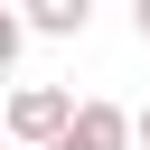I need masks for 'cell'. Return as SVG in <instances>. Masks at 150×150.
<instances>
[{"label": "cell", "mask_w": 150, "mask_h": 150, "mask_svg": "<svg viewBox=\"0 0 150 150\" xmlns=\"http://www.w3.org/2000/svg\"><path fill=\"white\" fill-rule=\"evenodd\" d=\"M75 94L66 84H9V141H28V150H56L66 131H75Z\"/></svg>", "instance_id": "cell-1"}, {"label": "cell", "mask_w": 150, "mask_h": 150, "mask_svg": "<svg viewBox=\"0 0 150 150\" xmlns=\"http://www.w3.org/2000/svg\"><path fill=\"white\" fill-rule=\"evenodd\" d=\"M131 141H141V112H122V103L84 94V112H75V131H66L56 150H131Z\"/></svg>", "instance_id": "cell-2"}, {"label": "cell", "mask_w": 150, "mask_h": 150, "mask_svg": "<svg viewBox=\"0 0 150 150\" xmlns=\"http://www.w3.org/2000/svg\"><path fill=\"white\" fill-rule=\"evenodd\" d=\"M19 19H28L38 38H84V28H94V0H19Z\"/></svg>", "instance_id": "cell-3"}, {"label": "cell", "mask_w": 150, "mask_h": 150, "mask_svg": "<svg viewBox=\"0 0 150 150\" xmlns=\"http://www.w3.org/2000/svg\"><path fill=\"white\" fill-rule=\"evenodd\" d=\"M28 38H38V28H28V19H19V9H0V75H9V66H19V47H28Z\"/></svg>", "instance_id": "cell-4"}, {"label": "cell", "mask_w": 150, "mask_h": 150, "mask_svg": "<svg viewBox=\"0 0 150 150\" xmlns=\"http://www.w3.org/2000/svg\"><path fill=\"white\" fill-rule=\"evenodd\" d=\"M131 38H141V47H150V0H131Z\"/></svg>", "instance_id": "cell-5"}, {"label": "cell", "mask_w": 150, "mask_h": 150, "mask_svg": "<svg viewBox=\"0 0 150 150\" xmlns=\"http://www.w3.org/2000/svg\"><path fill=\"white\" fill-rule=\"evenodd\" d=\"M141 150H150V112H141Z\"/></svg>", "instance_id": "cell-6"}]
</instances>
